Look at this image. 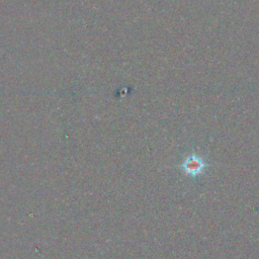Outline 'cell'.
<instances>
[{"label":"cell","mask_w":259,"mask_h":259,"mask_svg":"<svg viewBox=\"0 0 259 259\" xmlns=\"http://www.w3.org/2000/svg\"><path fill=\"white\" fill-rule=\"evenodd\" d=\"M180 167L184 173L192 177H197L206 171L208 163L199 155L191 154L182 161Z\"/></svg>","instance_id":"1"}]
</instances>
